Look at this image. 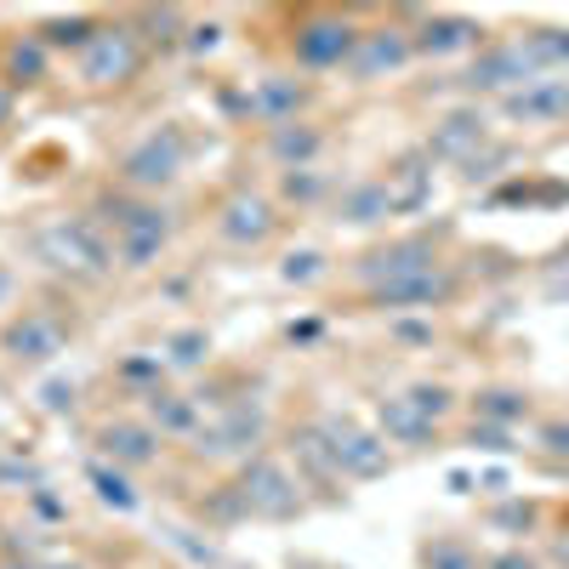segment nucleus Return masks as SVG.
<instances>
[{"mask_svg": "<svg viewBox=\"0 0 569 569\" xmlns=\"http://www.w3.org/2000/svg\"><path fill=\"white\" fill-rule=\"evenodd\" d=\"M308 80H297V74H268V80H257V91L246 98V109L257 114V120H268V126H284V120H302V109H308Z\"/></svg>", "mask_w": 569, "mask_h": 569, "instance_id": "obj_17", "label": "nucleus"}, {"mask_svg": "<svg viewBox=\"0 0 569 569\" xmlns=\"http://www.w3.org/2000/svg\"><path fill=\"white\" fill-rule=\"evenodd\" d=\"M410 58H416V40L399 23H382V29H359V52L348 69L359 80H382V74H399Z\"/></svg>", "mask_w": 569, "mask_h": 569, "instance_id": "obj_13", "label": "nucleus"}, {"mask_svg": "<svg viewBox=\"0 0 569 569\" xmlns=\"http://www.w3.org/2000/svg\"><path fill=\"white\" fill-rule=\"evenodd\" d=\"M86 479H91V490H98L103 507H114V512H137V490L120 479V472H109V467L91 461V467H86Z\"/></svg>", "mask_w": 569, "mask_h": 569, "instance_id": "obj_33", "label": "nucleus"}, {"mask_svg": "<svg viewBox=\"0 0 569 569\" xmlns=\"http://www.w3.org/2000/svg\"><path fill=\"white\" fill-rule=\"evenodd\" d=\"M319 433L330 439V456H337L342 479H382V472L393 467L388 439H382V433H370V427H359L353 416L325 410V416H319Z\"/></svg>", "mask_w": 569, "mask_h": 569, "instance_id": "obj_5", "label": "nucleus"}, {"mask_svg": "<svg viewBox=\"0 0 569 569\" xmlns=\"http://www.w3.org/2000/svg\"><path fill=\"white\" fill-rule=\"evenodd\" d=\"M433 268H439L433 240H427V233H405V240H388V246L365 251L353 273H359V284H370V297H376V291H388V284H405V279L433 273Z\"/></svg>", "mask_w": 569, "mask_h": 569, "instance_id": "obj_6", "label": "nucleus"}, {"mask_svg": "<svg viewBox=\"0 0 569 569\" xmlns=\"http://www.w3.org/2000/svg\"><path fill=\"white\" fill-rule=\"evenodd\" d=\"M405 399H410L427 421H445V416H450V405H456V399H450V388H439V382H416V388H405Z\"/></svg>", "mask_w": 569, "mask_h": 569, "instance_id": "obj_35", "label": "nucleus"}, {"mask_svg": "<svg viewBox=\"0 0 569 569\" xmlns=\"http://www.w3.org/2000/svg\"><path fill=\"white\" fill-rule=\"evenodd\" d=\"M233 490L246 501V518H273V525H284V518L302 512V479L273 456H251L240 467V479H233Z\"/></svg>", "mask_w": 569, "mask_h": 569, "instance_id": "obj_4", "label": "nucleus"}, {"mask_svg": "<svg viewBox=\"0 0 569 569\" xmlns=\"http://www.w3.org/2000/svg\"><path fill=\"white\" fill-rule=\"evenodd\" d=\"M268 154L284 166V171H302L325 154V131L313 120H284V126H268Z\"/></svg>", "mask_w": 569, "mask_h": 569, "instance_id": "obj_19", "label": "nucleus"}, {"mask_svg": "<svg viewBox=\"0 0 569 569\" xmlns=\"http://www.w3.org/2000/svg\"><path fill=\"white\" fill-rule=\"evenodd\" d=\"M291 52L302 69H342L359 52V29L342 12H308L291 34Z\"/></svg>", "mask_w": 569, "mask_h": 569, "instance_id": "obj_7", "label": "nucleus"}, {"mask_svg": "<svg viewBox=\"0 0 569 569\" xmlns=\"http://www.w3.org/2000/svg\"><path fill=\"white\" fill-rule=\"evenodd\" d=\"M490 525H501V530H530V525H536V507H530V501H507V507L490 512Z\"/></svg>", "mask_w": 569, "mask_h": 569, "instance_id": "obj_38", "label": "nucleus"}, {"mask_svg": "<svg viewBox=\"0 0 569 569\" xmlns=\"http://www.w3.org/2000/svg\"><path fill=\"white\" fill-rule=\"evenodd\" d=\"M530 80H541V69H536V58L525 52V40L485 46L479 63L467 69V86H472V91H496V98H512V91L530 86Z\"/></svg>", "mask_w": 569, "mask_h": 569, "instance_id": "obj_10", "label": "nucleus"}, {"mask_svg": "<svg viewBox=\"0 0 569 569\" xmlns=\"http://www.w3.org/2000/svg\"><path fill=\"white\" fill-rule=\"evenodd\" d=\"M98 18H86V12H58V18H46L34 34H40V46L46 52H86L91 40H98Z\"/></svg>", "mask_w": 569, "mask_h": 569, "instance_id": "obj_25", "label": "nucleus"}, {"mask_svg": "<svg viewBox=\"0 0 569 569\" xmlns=\"http://www.w3.org/2000/svg\"><path fill=\"white\" fill-rule=\"evenodd\" d=\"M262 439V405H233L217 416V427H200V456H246Z\"/></svg>", "mask_w": 569, "mask_h": 569, "instance_id": "obj_15", "label": "nucleus"}, {"mask_svg": "<svg viewBox=\"0 0 569 569\" xmlns=\"http://www.w3.org/2000/svg\"><path fill=\"white\" fill-rule=\"evenodd\" d=\"M337 211H342V222H353V228H376L382 217H393L388 182H353L348 194L337 200Z\"/></svg>", "mask_w": 569, "mask_h": 569, "instance_id": "obj_26", "label": "nucleus"}, {"mask_svg": "<svg viewBox=\"0 0 569 569\" xmlns=\"http://www.w3.org/2000/svg\"><path fill=\"white\" fill-rule=\"evenodd\" d=\"M479 149H490V120L479 109H450L433 131H427V160H456L467 166Z\"/></svg>", "mask_w": 569, "mask_h": 569, "instance_id": "obj_12", "label": "nucleus"}, {"mask_svg": "<svg viewBox=\"0 0 569 569\" xmlns=\"http://www.w3.org/2000/svg\"><path fill=\"white\" fill-rule=\"evenodd\" d=\"M485 569H541V563H536L530 552H518V547H512V552H496Z\"/></svg>", "mask_w": 569, "mask_h": 569, "instance_id": "obj_42", "label": "nucleus"}, {"mask_svg": "<svg viewBox=\"0 0 569 569\" xmlns=\"http://www.w3.org/2000/svg\"><path fill=\"white\" fill-rule=\"evenodd\" d=\"M52 569H80V563H52Z\"/></svg>", "mask_w": 569, "mask_h": 569, "instance_id": "obj_47", "label": "nucleus"}, {"mask_svg": "<svg viewBox=\"0 0 569 569\" xmlns=\"http://www.w3.org/2000/svg\"><path fill=\"white\" fill-rule=\"evenodd\" d=\"M525 52L536 58L541 74L569 69V29H536V34H525Z\"/></svg>", "mask_w": 569, "mask_h": 569, "instance_id": "obj_30", "label": "nucleus"}, {"mask_svg": "<svg viewBox=\"0 0 569 569\" xmlns=\"http://www.w3.org/2000/svg\"><path fill=\"white\" fill-rule=\"evenodd\" d=\"M410 40H416L421 58H456V52H472V46L485 40V29L472 18H461V12H427Z\"/></svg>", "mask_w": 569, "mask_h": 569, "instance_id": "obj_16", "label": "nucleus"}, {"mask_svg": "<svg viewBox=\"0 0 569 569\" xmlns=\"http://www.w3.org/2000/svg\"><path fill=\"white\" fill-rule=\"evenodd\" d=\"M142 69V40L131 34V23H103L98 40L80 52V80L86 86H126Z\"/></svg>", "mask_w": 569, "mask_h": 569, "instance_id": "obj_8", "label": "nucleus"}, {"mask_svg": "<svg viewBox=\"0 0 569 569\" xmlns=\"http://www.w3.org/2000/svg\"><path fill=\"white\" fill-rule=\"evenodd\" d=\"M0 126H12V91L0 86Z\"/></svg>", "mask_w": 569, "mask_h": 569, "instance_id": "obj_45", "label": "nucleus"}, {"mask_svg": "<svg viewBox=\"0 0 569 569\" xmlns=\"http://www.w3.org/2000/svg\"><path fill=\"white\" fill-rule=\"evenodd\" d=\"M273 228H279L273 200L251 194V188H240V194H228V200H222V211H217V233H222L228 246H262Z\"/></svg>", "mask_w": 569, "mask_h": 569, "instance_id": "obj_14", "label": "nucleus"}, {"mask_svg": "<svg viewBox=\"0 0 569 569\" xmlns=\"http://www.w3.org/2000/svg\"><path fill=\"white\" fill-rule=\"evenodd\" d=\"M421 569H485V563L461 536H433L421 547Z\"/></svg>", "mask_w": 569, "mask_h": 569, "instance_id": "obj_31", "label": "nucleus"}, {"mask_svg": "<svg viewBox=\"0 0 569 569\" xmlns=\"http://www.w3.org/2000/svg\"><path fill=\"white\" fill-rule=\"evenodd\" d=\"M40 399H46V410H74V382H46Z\"/></svg>", "mask_w": 569, "mask_h": 569, "instance_id": "obj_41", "label": "nucleus"}, {"mask_svg": "<svg viewBox=\"0 0 569 569\" xmlns=\"http://www.w3.org/2000/svg\"><path fill=\"white\" fill-rule=\"evenodd\" d=\"M291 456H297V467L308 472L313 485H342V467H337V456H330V439L319 433V416L291 433Z\"/></svg>", "mask_w": 569, "mask_h": 569, "instance_id": "obj_23", "label": "nucleus"}, {"mask_svg": "<svg viewBox=\"0 0 569 569\" xmlns=\"http://www.w3.org/2000/svg\"><path fill=\"white\" fill-rule=\"evenodd\" d=\"M0 348L18 365H52L69 348V325L52 308H23L18 319H7V330H0Z\"/></svg>", "mask_w": 569, "mask_h": 569, "instance_id": "obj_9", "label": "nucleus"}, {"mask_svg": "<svg viewBox=\"0 0 569 569\" xmlns=\"http://www.w3.org/2000/svg\"><path fill=\"white\" fill-rule=\"evenodd\" d=\"M103 228L114 240V262L120 268H154L166 240H171V211L142 200V194H126V200H103Z\"/></svg>", "mask_w": 569, "mask_h": 569, "instance_id": "obj_2", "label": "nucleus"}, {"mask_svg": "<svg viewBox=\"0 0 569 569\" xmlns=\"http://www.w3.org/2000/svg\"><path fill=\"white\" fill-rule=\"evenodd\" d=\"M200 399H182V393H149V427L154 433H171V439H200Z\"/></svg>", "mask_w": 569, "mask_h": 569, "instance_id": "obj_24", "label": "nucleus"}, {"mask_svg": "<svg viewBox=\"0 0 569 569\" xmlns=\"http://www.w3.org/2000/svg\"><path fill=\"white\" fill-rule=\"evenodd\" d=\"M284 279H291V284H313L319 273H325V257L319 251H291V257H284V268H279Z\"/></svg>", "mask_w": 569, "mask_h": 569, "instance_id": "obj_37", "label": "nucleus"}, {"mask_svg": "<svg viewBox=\"0 0 569 569\" xmlns=\"http://www.w3.org/2000/svg\"><path fill=\"white\" fill-rule=\"evenodd\" d=\"M211 359V337L206 330H177V337H166V365L171 370H200Z\"/></svg>", "mask_w": 569, "mask_h": 569, "instance_id": "obj_32", "label": "nucleus"}, {"mask_svg": "<svg viewBox=\"0 0 569 569\" xmlns=\"http://www.w3.org/2000/svg\"><path fill=\"white\" fill-rule=\"evenodd\" d=\"M450 291H456V273L439 262L433 273H416V279H405V284L376 291V308H439Z\"/></svg>", "mask_w": 569, "mask_h": 569, "instance_id": "obj_22", "label": "nucleus"}, {"mask_svg": "<svg viewBox=\"0 0 569 569\" xmlns=\"http://www.w3.org/2000/svg\"><path fill=\"white\" fill-rule=\"evenodd\" d=\"M479 450H496V456H507L512 445H507V427H490V421H472V433H467Z\"/></svg>", "mask_w": 569, "mask_h": 569, "instance_id": "obj_39", "label": "nucleus"}, {"mask_svg": "<svg viewBox=\"0 0 569 569\" xmlns=\"http://www.w3.org/2000/svg\"><path fill=\"white\" fill-rule=\"evenodd\" d=\"M46 69H52V52L40 46V34H18V40H7V74L12 86H40L46 80Z\"/></svg>", "mask_w": 569, "mask_h": 569, "instance_id": "obj_27", "label": "nucleus"}, {"mask_svg": "<svg viewBox=\"0 0 569 569\" xmlns=\"http://www.w3.org/2000/svg\"><path fill=\"white\" fill-rule=\"evenodd\" d=\"M536 445L552 456V461H569V416H552L536 427Z\"/></svg>", "mask_w": 569, "mask_h": 569, "instance_id": "obj_36", "label": "nucleus"}, {"mask_svg": "<svg viewBox=\"0 0 569 569\" xmlns=\"http://www.w3.org/2000/svg\"><path fill=\"white\" fill-rule=\"evenodd\" d=\"M501 114L512 126H558V120H569V74H541L530 86H518L512 98H501Z\"/></svg>", "mask_w": 569, "mask_h": 569, "instance_id": "obj_11", "label": "nucleus"}, {"mask_svg": "<svg viewBox=\"0 0 569 569\" xmlns=\"http://www.w3.org/2000/svg\"><path fill=\"white\" fill-rule=\"evenodd\" d=\"M472 410H479V421H490V427H512V421L530 416V399L518 388H485L479 399H472Z\"/></svg>", "mask_w": 569, "mask_h": 569, "instance_id": "obj_29", "label": "nucleus"}, {"mask_svg": "<svg viewBox=\"0 0 569 569\" xmlns=\"http://www.w3.org/2000/svg\"><path fill=\"white\" fill-rule=\"evenodd\" d=\"M34 257L63 279L98 284L114 268V240L103 233V222H91V217H58V222L34 228Z\"/></svg>", "mask_w": 569, "mask_h": 569, "instance_id": "obj_1", "label": "nucleus"}, {"mask_svg": "<svg viewBox=\"0 0 569 569\" xmlns=\"http://www.w3.org/2000/svg\"><path fill=\"white\" fill-rule=\"evenodd\" d=\"M376 427H382V439H388V445H410V450L433 445V433H439V421H427L405 393H393V399L376 405Z\"/></svg>", "mask_w": 569, "mask_h": 569, "instance_id": "obj_20", "label": "nucleus"}, {"mask_svg": "<svg viewBox=\"0 0 569 569\" xmlns=\"http://www.w3.org/2000/svg\"><path fill=\"white\" fill-rule=\"evenodd\" d=\"M552 563H558V569H569V530L558 536V547H552Z\"/></svg>", "mask_w": 569, "mask_h": 569, "instance_id": "obj_44", "label": "nucleus"}, {"mask_svg": "<svg viewBox=\"0 0 569 569\" xmlns=\"http://www.w3.org/2000/svg\"><path fill=\"white\" fill-rule=\"evenodd\" d=\"M399 342H433V325H393Z\"/></svg>", "mask_w": 569, "mask_h": 569, "instance_id": "obj_43", "label": "nucleus"}, {"mask_svg": "<svg viewBox=\"0 0 569 569\" xmlns=\"http://www.w3.org/2000/svg\"><path fill=\"white\" fill-rule=\"evenodd\" d=\"M182 160H188V137L177 126H154L149 137H137L120 154L114 177L126 194H160V188H171L182 177Z\"/></svg>", "mask_w": 569, "mask_h": 569, "instance_id": "obj_3", "label": "nucleus"}, {"mask_svg": "<svg viewBox=\"0 0 569 569\" xmlns=\"http://www.w3.org/2000/svg\"><path fill=\"white\" fill-rule=\"evenodd\" d=\"M217 40H222V29L217 23H194V29H188V52H217Z\"/></svg>", "mask_w": 569, "mask_h": 569, "instance_id": "obj_40", "label": "nucleus"}, {"mask_svg": "<svg viewBox=\"0 0 569 569\" xmlns=\"http://www.w3.org/2000/svg\"><path fill=\"white\" fill-rule=\"evenodd\" d=\"M382 182H388L393 211H421L427 200H433V160H427V149L421 154H405V160H393V171Z\"/></svg>", "mask_w": 569, "mask_h": 569, "instance_id": "obj_21", "label": "nucleus"}, {"mask_svg": "<svg viewBox=\"0 0 569 569\" xmlns=\"http://www.w3.org/2000/svg\"><path fill=\"white\" fill-rule=\"evenodd\" d=\"M0 69H7V46H0Z\"/></svg>", "mask_w": 569, "mask_h": 569, "instance_id": "obj_46", "label": "nucleus"}, {"mask_svg": "<svg viewBox=\"0 0 569 569\" xmlns=\"http://www.w3.org/2000/svg\"><path fill=\"white\" fill-rule=\"evenodd\" d=\"M325 188H330V182H325L313 166H302V171H284V177H279V194L291 200V206H313V200H325Z\"/></svg>", "mask_w": 569, "mask_h": 569, "instance_id": "obj_34", "label": "nucleus"}, {"mask_svg": "<svg viewBox=\"0 0 569 569\" xmlns=\"http://www.w3.org/2000/svg\"><path fill=\"white\" fill-rule=\"evenodd\" d=\"M131 34H137L142 46H166V52H171V46L188 34V23H182L177 7H149V12L131 18Z\"/></svg>", "mask_w": 569, "mask_h": 569, "instance_id": "obj_28", "label": "nucleus"}, {"mask_svg": "<svg viewBox=\"0 0 569 569\" xmlns=\"http://www.w3.org/2000/svg\"><path fill=\"white\" fill-rule=\"evenodd\" d=\"M98 445H103V456L114 467H149V461H160V433L149 421H109L98 433Z\"/></svg>", "mask_w": 569, "mask_h": 569, "instance_id": "obj_18", "label": "nucleus"}]
</instances>
